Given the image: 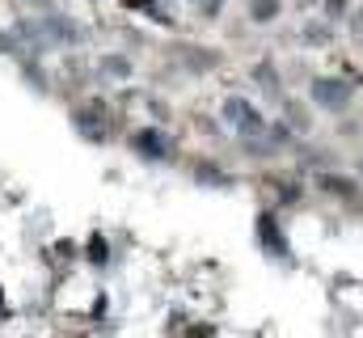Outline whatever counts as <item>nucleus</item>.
<instances>
[{
    "label": "nucleus",
    "instance_id": "nucleus-1",
    "mask_svg": "<svg viewBox=\"0 0 363 338\" xmlns=\"http://www.w3.org/2000/svg\"><path fill=\"white\" fill-rule=\"evenodd\" d=\"M220 114H224L228 127H237V136H262V114H258L245 97H228Z\"/></svg>",
    "mask_w": 363,
    "mask_h": 338
},
{
    "label": "nucleus",
    "instance_id": "nucleus-2",
    "mask_svg": "<svg viewBox=\"0 0 363 338\" xmlns=\"http://www.w3.org/2000/svg\"><path fill=\"white\" fill-rule=\"evenodd\" d=\"M313 102L325 106V110H347V102H351V81L317 77V81H313Z\"/></svg>",
    "mask_w": 363,
    "mask_h": 338
},
{
    "label": "nucleus",
    "instance_id": "nucleus-3",
    "mask_svg": "<svg viewBox=\"0 0 363 338\" xmlns=\"http://www.w3.org/2000/svg\"><path fill=\"white\" fill-rule=\"evenodd\" d=\"M38 26H43V34H47V43H51V47H60V43H81V38H85V34H81V26H77L72 17H60V13L43 17Z\"/></svg>",
    "mask_w": 363,
    "mask_h": 338
},
{
    "label": "nucleus",
    "instance_id": "nucleus-4",
    "mask_svg": "<svg viewBox=\"0 0 363 338\" xmlns=\"http://www.w3.org/2000/svg\"><path fill=\"white\" fill-rule=\"evenodd\" d=\"M131 144H135L144 157H152V161L169 157V140H165L161 131H152V127H148V131H135V140H131Z\"/></svg>",
    "mask_w": 363,
    "mask_h": 338
},
{
    "label": "nucleus",
    "instance_id": "nucleus-5",
    "mask_svg": "<svg viewBox=\"0 0 363 338\" xmlns=\"http://www.w3.org/2000/svg\"><path fill=\"white\" fill-rule=\"evenodd\" d=\"M258 233H262V250L274 254V258H287V246H283V237H279V224H274L271 216H262V220H258Z\"/></svg>",
    "mask_w": 363,
    "mask_h": 338
},
{
    "label": "nucleus",
    "instance_id": "nucleus-6",
    "mask_svg": "<svg viewBox=\"0 0 363 338\" xmlns=\"http://www.w3.org/2000/svg\"><path fill=\"white\" fill-rule=\"evenodd\" d=\"M101 77H110V81H127L131 77V60L127 55H101Z\"/></svg>",
    "mask_w": 363,
    "mask_h": 338
},
{
    "label": "nucleus",
    "instance_id": "nucleus-7",
    "mask_svg": "<svg viewBox=\"0 0 363 338\" xmlns=\"http://www.w3.org/2000/svg\"><path fill=\"white\" fill-rule=\"evenodd\" d=\"M300 38H304L308 47H325V43H330V26H325V21H308Z\"/></svg>",
    "mask_w": 363,
    "mask_h": 338
},
{
    "label": "nucleus",
    "instance_id": "nucleus-8",
    "mask_svg": "<svg viewBox=\"0 0 363 338\" xmlns=\"http://www.w3.org/2000/svg\"><path fill=\"white\" fill-rule=\"evenodd\" d=\"M254 21H271V17H279V0H254Z\"/></svg>",
    "mask_w": 363,
    "mask_h": 338
},
{
    "label": "nucleus",
    "instance_id": "nucleus-9",
    "mask_svg": "<svg viewBox=\"0 0 363 338\" xmlns=\"http://www.w3.org/2000/svg\"><path fill=\"white\" fill-rule=\"evenodd\" d=\"M106 254H110V250H106V241H101V237H93V241H89V262H93V266H101V262H106Z\"/></svg>",
    "mask_w": 363,
    "mask_h": 338
},
{
    "label": "nucleus",
    "instance_id": "nucleus-10",
    "mask_svg": "<svg viewBox=\"0 0 363 338\" xmlns=\"http://www.w3.org/2000/svg\"><path fill=\"white\" fill-rule=\"evenodd\" d=\"M325 13H330V17H342V13H347V0H325Z\"/></svg>",
    "mask_w": 363,
    "mask_h": 338
},
{
    "label": "nucleus",
    "instance_id": "nucleus-11",
    "mask_svg": "<svg viewBox=\"0 0 363 338\" xmlns=\"http://www.w3.org/2000/svg\"><path fill=\"white\" fill-rule=\"evenodd\" d=\"M194 4H199V9H203L207 17H211V13H220V0H194Z\"/></svg>",
    "mask_w": 363,
    "mask_h": 338
},
{
    "label": "nucleus",
    "instance_id": "nucleus-12",
    "mask_svg": "<svg viewBox=\"0 0 363 338\" xmlns=\"http://www.w3.org/2000/svg\"><path fill=\"white\" fill-rule=\"evenodd\" d=\"M123 4H131V9H148V0H123Z\"/></svg>",
    "mask_w": 363,
    "mask_h": 338
},
{
    "label": "nucleus",
    "instance_id": "nucleus-13",
    "mask_svg": "<svg viewBox=\"0 0 363 338\" xmlns=\"http://www.w3.org/2000/svg\"><path fill=\"white\" fill-rule=\"evenodd\" d=\"M0 300H4V296H0Z\"/></svg>",
    "mask_w": 363,
    "mask_h": 338
},
{
    "label": "nucleus",
    "instance_id": "nucleus-14",
    "mask_svg": "<svg viewBox=\"0 0 363 338\" xmlns=\"http://www.w3.org/2000/svg\"><path fill=\"white\" fill-rule=\"evenodd\" d=\"M304 4H308V0H304Z\"/></svg>",
    "mask_w": 363,
    "mask_h": 338
}]
</instances>
